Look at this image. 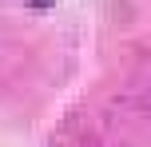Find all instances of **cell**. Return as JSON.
Here are the masks:
<instances>
[{"label":"cell","instance_id":"obj_1","mask_svg":"<svg viewBox=\"0 0 151 147\" xmlns=\"http://www.w3.org/2000/svg\"><path fill=\"white\" fill-rule=\"evenodd\" d=\"M56 0H32V8H52Z\"/></svg>","mask_w":151,"mask_h":147}]
</instances>
